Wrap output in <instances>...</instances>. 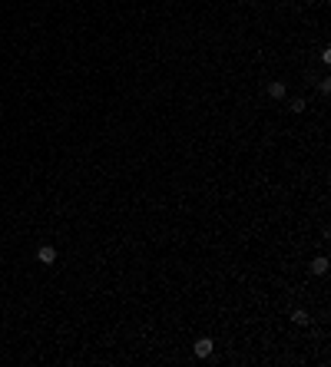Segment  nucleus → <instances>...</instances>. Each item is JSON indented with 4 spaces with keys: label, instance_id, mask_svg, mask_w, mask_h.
<instances>
[{
    "label": "nucleus",
    "instance_id": "6",
    "mask_svg": "<svg viewBox=\"0 0 331 367\" xmlns=\"http://www.w3.org/2000/svg\"><path fill=\"white\" fill-rule=\"evenodd\" d=\"M305 106H308L305 100H291V103H288V110H291V112H305Z\"/></svg>",
    "mask_w": 331,
    "mask_h": 367
},
{
    "label": "nucleus",
    "instance_id": "4",
    "mask_svg": "<svg viewBox=\"0 0 331 367\" xmlns=\"http://www.w3.org/2000/svg\"><path fill=\"white\" fill-rule=\"evenodd\" d=\"M325 271H328V258L315 255V258H311V275H325Z\"/></svg>",
    "mask_w": 331,
    "mask_h": 367
},
{
    "label": "nucleus",
    "instance_id": "1",
    "mask_svg": "<svg viewBox=\"0 0 331 367\" xmlns=\"http://www.w3.org/2000/svg\"><path fill=\"white\" fill-rule=\"evenodd\" d=\"M212 351H215V341H212V337H199L196 344H192V354L196 357H212Z\"/></svg>",
    "mask_w": 331,
    "mask_h": 367
},
{
    "label": "nucleus",
    "instance_id": "5",
    "mask_svg": "<svg viewBox=\"0 0 331 367\" xmlns=\"http://www.w3.org/2000/svg\"><path fill=\"white\" fill-rule=\"evenodd\" d=\"M291 321H295V324H301V328H305V324H311V314L305 311V308H295V311H291Z\"/></svg>",
    "mask_w": 331,
    "mask_h": 367
},
{
    "label": "nucleus",
    "instance_id": "2",
    "mask_svg": "<svg viewBox=\"0 0 331 367\" xmlns=\"http://www.w3.org/2000/svg\"><path fill=\"white\" fill-rule=\"evenodd\" d=\"M37 261H40V265H53V261H56V248H53V245H40V248H37Z\"/></svg>",
    "mask_w": 331,
    "mask_h": 367
},
{
    "label": "nucleus",
    "instance_id": "7",
    "mask_svg": "<svg viewBox=\"0 0 331 367\" xmlns=\"http://www.w3.org/2000/svg\"><path fill=\"white\" fill-rule=\"evenodd\" d=\"M318 89L325 93V96H328V93H331V79H321V83H318Z\"/></svg>",
    "mask_w": 331,
    "mask_h": 367
},
{
    "label": "nucleus",
    "instance_id": "3",
    "mask_svg": "<svg viewBox=\"0 0 331 367\" xmlns=\"http://www.w3.org/2000/svg\"><path fill=\"white\" fill-rule=\"evenodd\" d=\"M285 83H282V79H272V83H268V96H272V100H285Z\"/></svg>",
    "mask_w": 331,
    "mask_h": 367
}]
</instances>
